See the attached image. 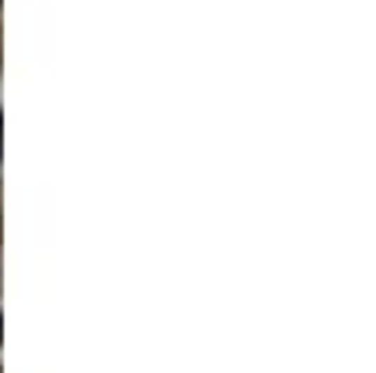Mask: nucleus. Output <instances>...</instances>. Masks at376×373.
<instances>
[{
  "label": "nucleus",
  "instance_id": "obj_1",
  "mask_svg": "<svg viewBox=\"0 0 376 373\" xmlns=\"http://www.w3.org/2000/svg\"><path fill=\"white\" fill-rule=\"evenodd\" d=\"M0 328H4V321H0Z\"/></svg>",
  "mask_w": 376,
  "mask_h": 373
}]
</instances>
